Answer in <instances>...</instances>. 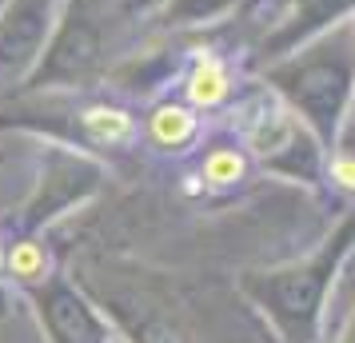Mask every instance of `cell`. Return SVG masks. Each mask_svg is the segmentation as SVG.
Wrapping results in <instances>:
<instances>
[{"mask_svg":"<svg viewBox=\"0 0 355 343\" xmlns=\"http://www.w3.org/2000/svg\"><path fill=\"white\" fill-rule=\"evenodd\" d=\"M232 88H236V76H232V64L216 52H196L192 68L184 76V100L192 104L196 112H211L232 100Z\"/></svg>","mask_w":355,"mask_h":343,"instance_id":"2","label":"cell"},{"mask_svg":"<svg viewBox=\"0 0 355 343\" xmlns=\"http://www.w3.org/2000/svg\"><path fill=\"white\" fill-rule=\"evenodd\" d=\"M200 112L188 100H160L144 120V136L160 152H188L200 140Z\"/></svg>","mask_w":355,"mask_h":343,"instance_id":"1","label":"cell"},{"mask_svg":"<svg viewBox=\"0 0 355 343\" xmlns=\"http://www.w3.org/2000/svg\"><path fill=\"white\" fill-rule=\"evenodd\" d=\"M8 272H12L20 283H40V279L52 272V256L44 252V244L20 240V244L8 247Z\"/></svg>","mask_w":355,"mask_h":343,"instance_id":"5","label":"cell"},{"mask_svg":"<svg viewBox=\"0 0 355 343\" xmlns=\"http://www.w3.org/2000/svg\"><path fill=\"white\" fill-rule=\"evenodd\" d=\"M76 124H80V132L100 148H132L140 140V120H136L128 108L108 104V100L80 108V112H76Z\"/></svg>","mask_w":355,"mask_h":343,"instance_id":"3","label":"cell"},{"mask_svg":"<svg viewBox=\"0 0 355 343\" xmlns=\"http://www.w3.org/2000/svg\"><path fill=\"white\" fill-rule=\"evenodd\" d=\"M248 172H252V164H248V152L236 144H216L200 160V172H196V180L204 192H232V188H240L248 180Z\"/></svg>","mask_w":355,"mask_h":343,"instance_id":"4","label":"cell"},{"mask_svg":"<svg viewBox=\"0 0 355 343\" xmlns=\"http://www.w3.org/2000/svg\"><path fill=\"white\" fill-rule=\"evenodd\" d=\"M327 180H331V188L355 196V156H336L327 164Z\"/></svg>","mask_w":355,"mask_h":343,"instance_id":"6","label":"cell"}]
</instances>
